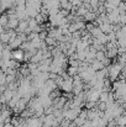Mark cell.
Wrapping results in <instances>:
<instances>
[{"label":"cell","mask_w":126,"mask_h":127,"mask_svg":"<svg viewBox=\"0 0 126 127\" xmlns=\"http://www.w3.org/2000/svg\"><path fill=\"white\" fill-rule=\"evenodd\" d=\"M116 127H125V126H116Z\"/></svg>","instance_id":"24"},{"label":"cell","mask_w":126,"mask_h":127,"mask_svg":"<svg viewBox=\"0 0 126 127\" xmlns=\"http://www.w3.org/2000/svg\"><path fill=\"white\" fill-rule=\"evenodd\" d=\"M95 17H96V12H94V11H86L85 15L83 16L85 22H93L95 20Z\"/></svg>","instance_id":"10"},{"label":"cell","mask_w":126,"mask_h":127,"mask_svg":"<svg viewBox=\"0 0 126 127\" xmlns=\"http://www.w3.org/2000/svg\"><path fill=\"white\" fill-rule=\"evenodd\" d=\"M105 57H106L105 51H96V52H95V59H96V61H100V62H101Z\"/></svg>","instance_id":"16"},{"label":"cell","mask_w":126,"mask_h":127,"mask_svg":"<svg viewBox=\"0 0 126 127\" xmlns=\"http://www.w3.org/2000/svg\"><path fill=\"white\" fill-rule=\"evenodd\" d=\"M7 20H9V17H7V15H6L5 12L0 14V26H2V27L5 29V31H6V25H7Z\"/></svg>","instance_id":"13"},{"label":"cell","mask_w":126,"mask_h":127,"mask_svg":"<svg viewBox=\"0 0 126 127\" xmlns=\"http://www.w3.org/2000/svg\"><path fill=\"white\" fill-rule=\"evenodd\" d=\"M9 41H10V33L6 30L2 33H0V42L2 43V44H6V43H9Z\"/></svg>","instance_id":"11"},{"label":"cell","mask_w":126,"mask_h":127,"mask_svg":"<svg viewBox=\"0 0 126 127\" xmlns=\"http://www.w3.org/2000/svg\"><path fill=\"white\" fill-rule=\"evenodd\" d=\"M5 78H6V74L2 69H0V85H5Z\"/></svg>","instance_id":"18"},{"label":"cell","mask_w":126,"mask_h":127,"mask_svg":"<svg viewBox=\"0 0 126 127\" xmlns=\"http://www.w3.org/2000/svg\"><path fill=\"white\" fill-rule=\"evenodd\" d=\"M19 25V19L16 17H11L7 20V25H6V30H15Z\"/></svg>","instance_id":"8"},{"label":"cell","mask_w":126,"mask_h":127,"mask_svg":"<svg viewBox=\"0 0 126 127\" xmlns=\"http://www.w3.org/2000/svg\"><path fill=\"white\" fill-rule=\"evenodd\" d=\"M0 43H1V42H0Z\"/></svg>","instance_id":"25"},{"label":"cell","mask_w":126,"mask_h":127,"mask_svg":"<svg viewBox=\"0 0 126 127\" xmlns=\"http://www.w3.org/2000/svg\"><path fill=\"white\" fill-rule=\"evenodd\" d=\"M71 124H72V121H69V120H67V119H63V120L59 122V127H68Z\"/></svg>","instance_id":"19"},{"label":"cell","mask_w":126,"mask_h":127,"mask_svg":"<svg viewBox=\"0 0 126 127\" xmlns=\"http://www.w3.org/2000/svg\"><path fill=\"white\" fill-rule=\"evenodd\" d=\"M98 27H99V29L101 30V32L105 33V35L113 32V25H111L110 22H103V24H100Z\"/></svg>","instance_id":"7"},{"label":"cell","mask_w":126,"mask_h":127,"mask_svg":"<svg viewBox=\"0 0 126 127\" xmlns=\"http://www.w3.org/2000/svg\"><path fill=\"white\" fill-rule=\"evenodd\" d=\"M66 72H67V74H68L69 77H73V75L78 74V68H77V67H71V65H68V67L66 68Z\"/></svg>","instance_id":"15"},{"label":"cell","mask_w":126,"mask_h":127,"mask_svg":"<svg viewBox=\"0 0 126 127\" xmlns=\"http://www.w3.org/2000/svg\"><path fill=\"white\" fill-rule=\"evenodd\" d=\"M6 89V85H0V95L4 93V90Z\"/></svg>","instance_id":"23"},{"label":"cell","mask_w":126,"mask_h":127,"mask_svg":"<svg viewBox=\"0 0 126 127\" xmlns=\"http://www.w3.org/2000/svg\"><path fill=\"white\" fill-rule=\"evenodd\" d=\"M89 33L91 35V37H93V38H98V37H100V36L103 35L101 30H100L98 26H94V27H93V30H91Z\"/></svg>","instance_id":"12"},{"label":"cell","mask_w":126,"mask_h":127,"mask_svg":"<svg viewBox=\"0 0 126 127\" xmlns=\"http://www.w3.org/2000/svg\"><path fill=\"white\" fill-rule=\"evenodd\" d=\"M27 102H29V100H27L26 97H20L19 101H17V104H16V106L12 109V112L20 114L22 110H25V109L27 107Z\"/></svg>","instance_id":"3"},{"label":"cell","mask_w":126,"mask_h":127,"mask_svg":"<svg viewBox=\"0 0 126 127\" xmlns=\"http://www.w3.org/2000/svg\"><path fill=\"white\" fill-rule=\"evenodd\" d=\"M25 121L30 127H42V121L36 116H31V117L26 119Z\"/></svg>","instance_id":"6"},{"label":"cell","mask_w":126,"mask_h":127,"mask_svg":"<svg viewBox=\"0 0 126 127\" xmlns=\"http://www.w3.org/2000/svg\"><path fill=\"white\" fill-rule=\"evenodd\" d=\"M24 54H25V51L21 48L11 49V59H15L17 62H24Z\"/></svg>","instance_id":"4"},{"label":"cell","mask_w":126,"mask_h":127,"mask_svg":"<svg viewBox=\"0 0 126 127\" xmlns=\"http://www.w3.org/2000/svg\"><path fill=\"white\" fill-rule=\"evenodd\" d=\"M72 89H73V79H72V77H68L67 79L63 80L61 90L63 93H72Z\"/></svg>","instance_id":"5"},{"label":"cell","mask_w":126,"mask_h":127,"mask_svg":"<svg viewBox=\"0 0 126 127\" xmlns=\"http://www.w3.org/2000/svg\"><path fill=\"white\" fill-rule=\"evenodd\" d=\"M106 68H108V78H109V80H110V82L116 80V79H118V77H119V74L124 70V68H123L119 63H116V62L110 63Z\"/></svg>","instance_id":"1"},{"label":"cell","mask_w":126,"mask_h":127,"mask_svg":"<svg viewBox=\"0 0 126 127\" xmlns=\"http://www.w3.org/2000/svg\"><path fill=\"white\" fill-rule=\"evenodd\" d=\"M125 22H126V15L125 12H123V14L119 15V24L120 25H125Z\"/></svg>","instance_id":"21"},{"label":"cell","mask_w":126,"mask_h":127,"mask_svg":"<svg viewBox=\"0 0 126 127\" xmlns=\"http://www.w3.org/2000/svg\"><path fill=\"white\" fill-rule=\"evenodd\" d=\"M79 111H81V107H72V109H68V110L63 111V117L67 119V120H69V121H73V120L78 116Z\"/></svg>","instance_id":"2"},{"label":"cell","mask_w":126,"mask_h":127,"mask_svg":"<svg viewBox=\"0 0 126 127\" xmlns=\"http://www.w3.org/2000/svg\"><path fill=\"white\" fill-rule=\"evenodd\" d=\"M68 1L72 4V6H76V7H79V6L83 4L82 0H68Z\"/></svg>","instance_id":"20"},{"label":"cell","mask_w":126,"mask_h":127,"mask_svg":"<svg viewBox=\"0 0 126 127\" xmlns=\"http://www.w3.org/2000/svg\"><path fill=\"white\" fill-rule=\"evenodd\" d=\"M44 43L47 44V46H57V41L54 40V38H52V37H49V36H46V38L43 40Z\"/></svg>","instance_id":"17"},{"label":"cell","mask_w":126,"mask_h":127,"mask_svg":"<svg viewBox=\"0 0 126 127\" xmlns=\"http://www.w3.org/2000/svg\"><path fill=\"white\" fill-rule=\"evenodd\" d=\"M21 43H22V41L19 38V36H16L15 38H12L11 41H9V46H10V48L11 49H15V48H19L20 46H21Z\"/></svg>","instance_id":"9"},{"label":"cell","mask_w":126,"mask_h":127,"mask_svg":"<svg viewBox=\"0 0 126 127\" xmlns=\"http://www.w3.org/2000/svg\"><path fill=\"white\" fill-rule=\"evenodd\" d=\"M1 127H14V125H12L11 122H4V124L1 125Z\"/></svg>","instance_id":"22"},{"label":"cell","mask_w":126,"mask_h":127,"mask_svg":"<svg viewBox=\"0 0 126 127\" xmlns=\"http://www.w3.org/2000/svg\"><path fill=\"white\" fill-rule=\"evenodd\" d=\"M114 120H115V122H116V125H118V126H125L126 125L125 114H123V115L118 116V117H116V119H114Z\"/></svg>","instance_id":"14"}]
</instances>
